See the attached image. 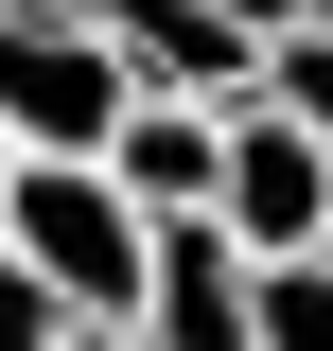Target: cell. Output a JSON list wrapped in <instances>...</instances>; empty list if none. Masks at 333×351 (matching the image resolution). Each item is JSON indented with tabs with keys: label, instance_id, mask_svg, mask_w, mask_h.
<instances>
[{
	"label": "cell",
	"instance_id": "6da1fadb",
	"mask_svg": "<svg viewBox=\"0 0 333 351\" xmlns=\"http://www.w3.org/2000/svg\"><path fill=\"white\" fill-rule=\"evenodd\" d=\"M0 246L71 299V334H123L140 281H158V211H140L106 158H18L0 176Z\"/></svg>",
	"mask_w": 333,
	"mask_h": 351
},
{
	"label": "cell",
	"instance_id": "7a4b0ae2",
	"mask_svg": "<svg viewBox=\"0 0 333 351\" xmlns=\"http://www.w3.org/2000/svg\"><path fill=\"white\" fill-rule=\"evenodd\" d=\"M123 106H140L123 36H88L71 0H18V18H0V141H18V158H106Z\"/></svg>",
	"mask_w": 333,
	"mask_h": 351
},
{
	"label": "cell",
	"instance_id": "3957f363",
	"mask_svg": "<svg viewBox=\"0 0 333 351\" xmlns=\"http://www.w3.org/2000/svg\"><path fill=\"white\" fill-rule=\"evenodd\" d=\"M210 228H228L246 263H298L333 228V141L281 123V106H246V123H228V211H210Z\"/></svg>",
	"mask_w": 333,
	"mask_h": 351
},
{
	"label": "cell",
	"instance_id": "277c9868",
	"mask_svg": "<svg viewBox=\"0 0 333 351\" xmlns=\"http://www.w3.org/2000/svg\"><path fill=\"white\" fill-rule=\"evenodd\" d=\"M228 123L246 106H193V88H140L123 106V141H106V176H123L158 228H193V211H228Z\"/></svg>",
	"mask_w": 333,
	"mask_h": 351
},
{
	"label": "cell",
	"instance_id": "5b68a950",
	"mask_svg": "<svg viewBox=\"0 0 333 351\" xmlns=\"http://www.w3.org/2000/svg\"><path fill=\"white\" fill-rule=\"evenodd\" d=\"M140 351H263V316H246V246L228 228H158V281H140V316H123Z\"/></svg>",
	"mask_w": 333,
	"mask_h": 351
},
{
	"label": "cell",
	"instance_id": "8992f818",
	"mask_svg": "<svg viewBox=\"0 0 333 351\" xmlns=\"http://www.w3.org/2000/svg\"><path fill=\"white\" fill-rule=\"evenodd\" d=\"M246 316H263V351H333V263L298 246V263H246Z\"/></svg>",
	"mask_w": 333,
	"mask_h": 351
},
{
	"label": "cell",
	"instance_id": "52a82bcc",
	"mask_svg": "<svg viewBox=\"0 0 333 351\" xmlns=\"http://www.w3.org/2000/svg\"><path fill=\"white\" fill-rule=\"evenodd\" d=\"M246 106H281V123H316V141H333V18L263 36V88H246Z\"/></svg>",
	"mask_w": 333,
	"mask_h": 351
},
{
	"label": "cell",
	"instance_id": "ba28073f",
	"mask_svg": "<svg viewBox=\"0 0 333 351\" xmlns=\"http://www.w3.org/2000/svg\"><path fill=\"white\" fill-rule=\"evenodd\" d=\"M0 351H71V299H53L18 246H0Z\"/></svg>",
	"mask_w": 333,
	"mask_h": 351
},
{
	"label": "cell",
	"instance_id": "9c48e42d",
	"mask_svg": "<svg viewBox=\"0 0 333 351\" xmlns=\"http://www.w3.org/2000/svg\"><path fill=\"white\" fill-rule=\"evenodd\" d=\"M210 18H228V36L263 53V36H298V18H316V0H210Z\"/></svg>",
	"mask_w": 333,
	"mask_h": 351
},
{
	"label": "cell",
	"instance_id": "30bf717a",
	"mask_svg": "<svg viewBox=\"0 0 333 351\" xmlns=\"http://www.w3.org/2000/svg\"><path fill=\"white\" fill-rule=\"evenodd\" d=\"M71 351H140V334H71Z\"/></svg>",
	"mask_w": 333,
	"mask_h": 351
},
{
	"label": "cell",
	"instance_id": "8fae6325",
	"mask_svg": "<svg viewBox=\"0 0 333 351\" xmlns=\"http://www.w3.org/2000/svg\"><path fill=\"white\" fill-rule=\"evenodd\" d=\"M316 263H333V228H316Z\"/></svg>",
	"mask_w": 333,
	"mask_h": 351
},
{
	"label": "cell",
	"instance_id": "7c38bea8",
	"mask_svg": "<svg viewBox=\"0 0 333 351\" xmlns=\"http://www.w3.org/2000/svg\"><path fill=\"white\" fill-rule=\"evenodd\" d=\"M0 18H18V0H0Z\"/></svg>",
	"mask_w": 333,
	"mask_h": 351
},
{
	"label": "cell",
	"instance_id": "4fadbf2b",
	"mask_svg": "<svg viewBox=\"0 0 333 351\" xmlns=\"http://www.w3.org/2000/svg\"><path fill=\"white\" fill-rule=\"evenodd\" d=\"M316 18H333V0H316Z\"/></svg>",
	"mask_w": 333,
	"mask_h": 351
}]
</instances>
